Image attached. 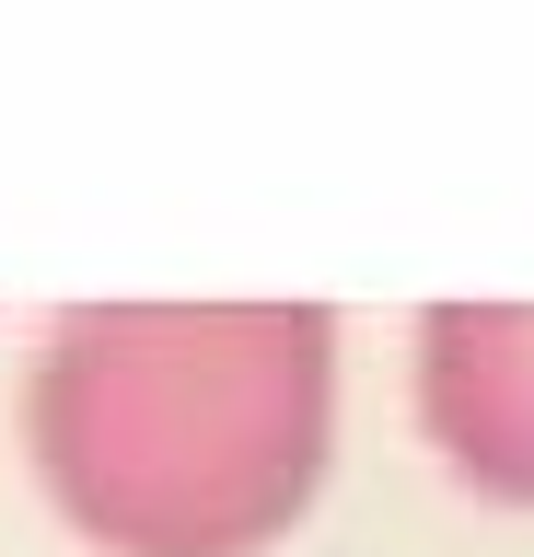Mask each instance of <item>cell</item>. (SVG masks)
Wrapping results in <instances>:
<instances>
[{"mask_svg": "<svg viewBox=\"0 0 534 557\" xmlns=\"http://www.w3.org/2000/svg\"><path fill=\"white\" fill-rule=\"evenodd\" d=\"M325 302H82L36 360V465L116 557H256L325 476Z\"/></svg>", "mask_w": 534, "mask_h": 557, "instance_id": "1", "label": "cell"}, {"mask_svg": "<svg viewBox=\"0 0 534 557\" xmlns=\"http://www.w3.org/2000/svg\"><path fill=\"white\" fill-rule=\"evenodd\" d=\"M419 418L464 487L534 511V302H430Z\"/></svg>", "mask_w": 534, "mask_h": 557, "instance_id": "2", "label": "cell"}]
</instances>
